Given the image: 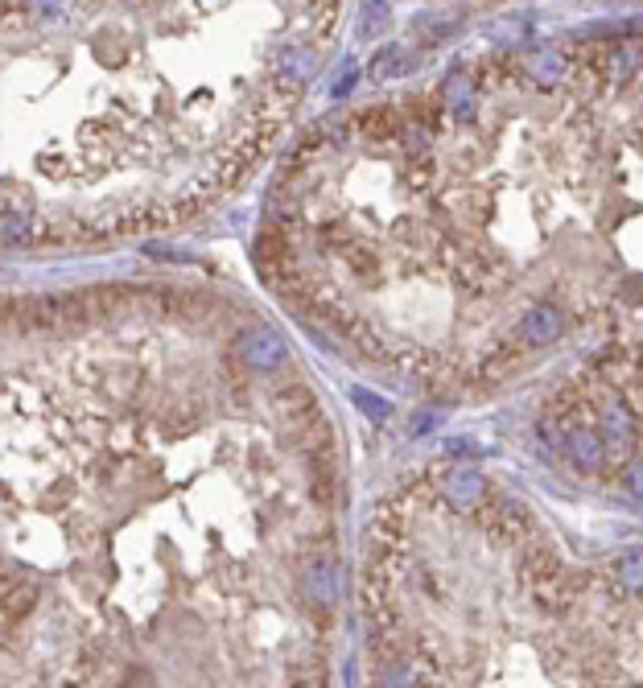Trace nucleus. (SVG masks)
Masks as SVG:
<instances>
[{
	"mask_svg": "<svg viewBox=\"0 0 643 688\" xmlns=\"http://www.w3.org/2000/svg\"><path fill=\"white\" fill-rule=\"evenodd\" d=\"M273 404H277V412H281V421H285V425H301L306 417H314V412H318V404H314V392H310V388H301V384H289V388H281Z\"/></svg>",
	"mask_w": 643,
	"mask_h": 688,
	"instance_id": "nucleus-7",
	"label": "nucleus"
},
{
	"mask_svg": "<svg viewBox=\"0 0 643 688\" xmlns=\"http://www.w3.org/2000/svg\"><path fill=\"white\" fill-rule=\"evenodd\" d=\"M619 581L627 590H643V553H627L619 561Z\"/></svg>",
	"mask_w": 643,
	"mask_h": 688,
	"instance_id": "nucleus-11",
	"label": "nucleus"
},
{
	"mask_svg": "<svg viewBox=\"0 0 643 688\" xmlns=\"http://www.w3.org/2000/svg\"><path fill=\"white\" fill-rule=\"evenodd\" d=\"M446 103L454 108L458 120H470V112H475V91H470L466 71H450V79H446Z\"/></svg>",
	"mask_w": 643,
	"mask_h": 688,
	"instance_id": "nucleus-8",
	"label": "nucleus"
},
{
	"mask_svg": "<svg viewBox=\"0 0 643 688\" xmlns=\"http://www.w3.org/2000/svg\"><path fill=\"white\" fill-rule=\"evenodd\" d=\"M351 400L367 412V417H376V421H388V417H392V404H388V400H380V396H371L367 388H355V392H351Z\"/></svg>",
	"mask_w": 643,
	"mask_h": 688,
	"instance_id": "nucleus-10",
	"label": "nucleus"
},
{
	"mask_svg": "<svg viewBox=\"0 0 643 688\" xmlns=\"http://www.w3.org/2000/svg\"><path fill=\"white\" fill-rule=\"evenodd\" d=\"M29 239H33V235H29V219H25V215H17V211H13V215H5V244L21 248V244H29Z\"/></svg>",
	"mask_w": 643,
	"mask_h": 688,
	"instance_id": "nucleus-12",
	"label": "nucleus"
},
{
	"mask_svg": "<svg viewBox=\"0 0 643 688\" xmlns=\"http://www.w3.org/2000/svg\"><path fill=\"white\" fill-rule=\"evenodd\" d=\"M528 71H532V79H536V83H545V87H553V83L561 79V71H565V62H561L557 54H536V58H532V66H528Z\"/></svg>",
	"mask_w": 643,
	"mask_h": 688,
	"instance_id": "nucleus-9",
	"label": "nucleus"
},
{
	"mask_svg": "<svg viewBox=\"0 0 643 688\" xmlns=\"http://www.w3.org/2000/svg\"><path fill=\"white\" fill-rule=\"evenodd\" d=\"M565 326H569L565 309H557V305L545 301V305H536V309H528V314H524L520 338L528 342V347H549V342H557L565 334Z\"/></svg>",
	"mask_w": 643,
	"mask_h": 688,
	"instance_id": "nucleus-4",
	"label": "nucleus"
},
{
	"mask_svg": "<svg viewBox=\"0 0 643 688\" xmlns=\"http://www.w3.org/2000/svg\"><path fill=\"white\" fill-rule=\"evenodd\" d=\"M623 487H627L635 499H643V462L627 466V474H623Z\"/></svg>",
	"mask_w": 643,
	"mask_h": 688,
	"instance_id": "nucleus-16",
	"label": "nucleus"
},
{
	"mask_svg": "<svg viewBox=\"0 0 643 688\" xmlns=\"http://www.w3.org/2000/svg\"><path fill=\"white\" fill-rule=\"evenodd\" d=\"M384 21H388V5H367V9H363V25H367L363 33H376L371 25H384Z\"/></svg>",
	"mask_w": 643,
	"mask_h": 688,
	"instance_id": "nucleus-17",
	"label": "nucleus"
},
{
	"mask_svg": "<svg viewBox=\"0 0 643 688\" xmlns=\"http://www.w3.org/2000/svg\"><path fill=\"white\" fill-rule=\"evenodd\" d=\"M235 359H240L244 367H252V371H273V367H281L289 359V342L273 326H252V330H244L240 338H235Z\"/></svg>",
	"mask_w": 643,
	"mask_h": 688,
	"instance_id": "nucleus-1",
	"label": "nucleus"
},
{
	"mask_svg": "<svg viewBox=\"0 0 643 688\" xmlns=\"http://www.w3.org/2000/svg\"><path fill=\"white\" fill-rule=\"evenodd\" d=\"M631 441H635V417L623 400H606L602 408V445H606V458L623 462L631 454Z\"/></svg>",
	"mask_w": 643,
	"mask_h": 688,
	"instance_id": "nucleus-2",
	"label": "nucleus"
},
{
	"mask_svg": "<svg viewBox=\"0 0 643 688\" xmlns=\"http://www.w3.org/2000/svg\"><path fill=\"white\" fill-rule=\"evenodd\" d=\"M516 511H520V507H512V503H503V507L495 511V515H499V520H503V515H516ZM520 532H524V524H507V540H512V536H520Z\"/></svg>",
	"mask_w": 643,
	"mask_h": 688,
	"instance_id": "nucleus-18",
	"label": "nucleus"
},
{
	"mask_svg": "<svg viewBox=\"0 0 643 688\" xmlns=\"http://www.w3.org/2000/svg\"><path fill=\"white\" fill-rule=\"evenodd\" d=\"M442 495H446L458 511H475V507L487 499V483H483V474H479V470H470V466H454V470L442 478Z\"/></svg>",
	"mask_w": 643,
	"mask_h": 688,
	"instance_id": "nucleus-5",
	"label": "nucleus"
},
{
	"mask_svg": "<svg viewBox=\"0 0 643 688\" xmlns=\"http://www.w3.org/2000/svg\"><path fill=\"white\" fill-rule=\"evenodd\" d=\"M281 75H293V79H301V75H314V58L310 54H301V50H293V54H285V66H281Z\"/></svg>",
	"mask_w": 643,
	"mask_h": 688,
	"instance_id": "nucleus-13",
	"label": "nucleus"
},
{
	"mask_svg": "<svg viewBox=\"0 0 643 688\" xmlns=\"http://www.w3.org/2000/svg\"><path fill=\"white\" fill-rule=\"evenodd\" d=\"M29 602H33V590H29V586H17V590H13V602H5V618H17Z\"/></svg>",
	"mask_w": 643,
	"mask_h": 688,
	"instance_id": "nucleus-15",
	"label": "nucleus"
},
{
	"mask_svg": "<svg viewBox=\"0 0 643 688\" xmlns=\"http://www.w3.org/2000/svg\"><path fill=\"white\" fill-rule=\"evenodd\" d=\"M384 684H388V688H409V684H413V672L396 660V664H388V672H384Z\"/></svg>",
	"mask_w": 643,
	"mask_h": 688,
	"instance_id": "nucleus-14",
	"label": "nucleus"
},
{
	"mask_svg": "<svg viewBox=\"0 0 643 688\" xmlns=\"http://www.w3.org/2000/svg\"><path fill=\"white\" fill-rule=\"evenodd\" d=\"M306 598H314L318 606H334L338 594H343V569L330 553H318L310 565H306Z\"/></svg>",
	"mask_w": 643,
	"mask_h": 688,
	"instance_id": "nucleus-3",
	"label": "nucleus"
},
{
	"mask_svg": "<svg viewBox=\"0 0 643 688\" xmlns=\"http://www.w3.org/2000/svg\"><path fill=\"white\" fill-rule=\"evenodd\" d=\"M565 450L569 458L578 462L582 470H598L602 458H606V445H602V433H594L590 425H565Z\"/></svg>",
	"mask_w": 643,
	"mask_h": 688,
	"instance_id": "nucleus-6",
	"label": "nucleus"
}]
</instances>
